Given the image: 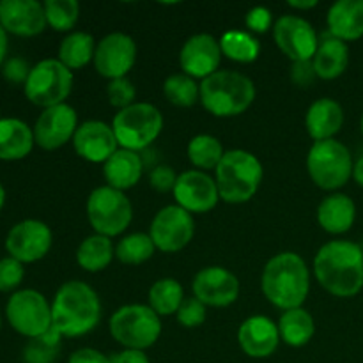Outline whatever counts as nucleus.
Segmentation results:
<instances>
[{
    "label": "nucleus",
    "instance_id": "1",
    "mask_svg": "<svg viewBox=\"0 0 363 363\" xmlns=\"http://www.w3.org/2000/svg\"><path fill=\"white\" fill-rule=\"evenodd\" d=\"M319 286L337 298H353L363 289V250L347 240L323 245L314 257Z\"/></svg>",
    "mask_w": 363,
    "mask_h": 363
},
{
    "label": "nucleus",
    "instance_id": "2",
    "mask_svg": "<svg viewBox=\"0 0 363 363\" xmlns=\"http://www.w3.org/2000/svg\"><path fill=\"white\" fill-rule=\"evenodd\" d=\"M266 300L284 312L300 308L311 291V273L303 257L294 252H280L266 262L261 277Z\"/></svg>",
    "mask_w": 363,
    "mask_h": 363
},
{
    "label": "nucleus",
    "instance_id": "3",
    "mask_svg": "<svg viewBox=\"0 0 363 363\" xmlns=\"http://www.w3.org/2000/svg\"><path fill=\"white\" fill-rule=\"evenodd\" d=\"M101 301L98 293L82 280L62 284L52 301V328L60 337H82L98 326Z\"/></svg>",
    "mask_w": 363,
    "mask_h": 363
},
{
    "label": "nucleus",
    "instance_id": "4",
    "mask_svg": "<svg viewBox=\"0 0 363 363\" xmlns=\"http://www.w3.org/2000/svg\"><path fill=\"white\" fill-rule=\"evenodd\" d=\"M264 177V169L259 158L243 149L225 151L215 170V181L220 199L229 204H243L255 194Z\"/></svg>",
    "mask_w": 363,
    "mask_h": 363
},
{
    "label": "nucleus",
    "instance_id": "5",
    "mask_svg": "<svg viewBox=\"0 0 363 363\" xmlns=\"http://www.w3.org/2000/svg\"><path fill=\"white\" fill-rule=\"evenodd\" d=\"M255 99V85L238 71H216L201 82V103L215 117H236Z\"/></svg>",
    "mask_w": 363,
    "mask_h": 363
},
{
    "label": "nucleus",
    "instance_id": "6",
    "mask_svg": "<svg viewBox=\"0 0 363 363\" xmlns=\"http://www.w3.org/2000/svg\"><path fill=\"white\" fill-rule=\"evenodd\" d=\"M110 333L124 350L145 351L162 335V321L149 305H124L110 318Z\"/></svg>",
    "mask_w": 363,
    "mask_h": 363
},
{
    "label": "nucleus",
    "instance_id": "7",
    "mask_svg": "<svg viewBox=\"0 0 363 363\" xmlns=\"http://www.w3.org/2000/svg\"><path fill=\"white\" fill-rule=\"evenodd\" d=\"M112 130L121 149L144 151L162 133L163 116L151 103H133L116 113Z\"/></svg>",
    "mask_w": 363,
    "mask_h": 363
},
{
    "label": "nucleus",
    "instance_id": "8",
    "mask_svg": "<svg viewBox=\"0 0 363 363\" xmlns=\"http://www.w3.org/2000/svg\"><path fill=\"white\" fill-rule=\"evenodd\" d=\"M353 156L342 142H314L307 155V170L321 190L335 191L353 177Z\"/></svg>",
    "mask_w": 363,
    "mask_h": 363
},
{
    "label": "nucleus",
    "instance_id": "9",
    "mask_svg": "<svg viewBox=\"0 0 363 363\" xmlns=\"http://www.w3.org/2000/svg\"><path fill=\"white\" fill-rule=\"evenodd\" d=\"M73 89V71L59 59H45L32 66L23 92L28 101L43 110L66 103Z\"/></svg>",
    "mask_w": 363,
    "mask_h": 363
},
{
    "label": "nucleus",
    "instance_id": "10",
    "mask_svg": "<svg viewBox=\"0 0 363 363\" xmlns=\"http://www.w3.org/2000/svg\"><path fill=\"white\" fill-rule=\"evenodd\" d=\"M87 218L96 234L106 238L119 236L133 220V206L124 191L98 186L87 199Z\"/></svg>",
    "mask_w": 363,
    "mask_h": 363
},
{
    "label": "nucleus",
    "instance_id": "11",
    "mask_svg": "<svg viewBox=\"0 0 363 363\" xmlns=\"http://www.w3.org/2000/svg\"><path fill=\"white\" fill-rule=\"evenodd\" d=\"M11 328L27 339H38L52 330V305L35 289H20L6 305Z\"/></svg>",
    "mask_w": 363,
    "mask_h": 363
},
{
    "label": "nucleus",
    "instance_id": "12",
    "mask_svg": "<svg viewBox=\"0 0 363 363\" xmlns=\"http://www.w3.org/2000/svg\"><path fill=\"white\" fill-rule=\"evenodd\" d=\"M195 234L194 215L177 204L165 206L151 222L149 236L158 250L174 254L190 245Z\"/></svg>",
    "mask_w": 363,
    "mask_h": 363
},
{
    "label": "nucleus",
    "instance_id": "13",
    "mask_svg": "<svg viewBox=\"0 0 363 363\" xmlns=\"http://www.w3.org/2000/svg\"><path fill=\"white\" fill-rule=\"evenodd\" d=\"M53 243L52 229L41 220H21L11 227L6 236V250L9 257L21 264H32L45 257Z\"/></svg>",
    "mask_w": 363,
    "mask_h": 363
},
{
    "label": "nucleus",
    "instance_id": "14",
    "mask_svg": "<svg viewBox=\"0 0 363 363\" xmlns=\"http://www.w3.org/2000/svg\"><path fill=\"white\" fill-rule=\"evenodd\" d=\"M273 39L280 52L293 62L312 60L319 46L318 34L311 21L296 14H286L275 21Z\"/></svg>",
    "mask_w": 363,
    "mask_h": 363
},
{
    "label": "nucleus",
    "instance_id": "15",
    "mask_svg": "<svg viewBox=\"0 0 363 363\" xmlns=\"http://www.w3.org/2000/svg\"><path fill=\"white\" fill-rule=\"evenodd\" d=\"M94 67L108 80L126 78L137 62V45L133 38L124 32H112L96 45Z\"/></svg>",
    "mask_w": 363,
    "mask_h": 363
},
{
    "label": "nucleus",
    "instance_id": "16",
    "mask_svg": "<svg viewBox=\"0 0 363 363\" xmlns=\"http://www.w3.org/2000/svg\"><path fill=\"white\" fill-rule=\"evenodd\" d=\"M78 126L80 124H78L77 110L67 103L45 108L32 128L35 145L45 151L60 149L67 142L73 140Z\"/></svg>",
    "mask_w": 363,
    "mask_h": 363
},
{
    "label": "nucleus",
    "instance_id": "17",
    "mask_svg": "<svg viewBox=\"0 0 363 363\" xmlns=\"http://www.w3.org/2000/svg\"><path fill=\"white\" fill-rule=\"evenodd\" d=\"M176 204L188 213H208L218 204L220 194L215 177L202 170H186L179 174L172 190Z\"/></svg>",
    "mask_w": 363,
    "mask_h": 363
},
{
    "label": "nucleus",
    "instance_id": "18",
    "mask_svg": "<svg viewBox=\"0 0 363 363\" xmlns=\"http://www.w3.org/2000/svg\"><path fill=\"white\" fill-rule=\"evenodd\" d=\"M191 291L206 307H229L240 296V280L222 266H208L195 275Z\"/></svg>",
    "mask_w": 363,
    "mask_h": 363
},
{
    "label": "nucleus",
    "instance_id": "19",
    "mask_svg": "<svg viewBox=\"0 0 363 363\" xmlns=\"http://www.w3.org/2000/svg\"><path fill=\"white\" fill-rule=\"evenodd\" d=\"M222 55L220 41H216L211 34H195L181 48V69L195 80H206L218 71Z\"/></svg>",
    "mask_w": 363,
    "mask_h": 363
},
{
    "label": "nucleus",
    "instance_id": "20",
    "mask_svg": "<svg viewBox=\"0 0 363 363\" xmlns=\"http://www.w3.org/2000/svg\"><path fill=\"white\" fill-rule=\"evenodd\" d=\"M0 25L7 34L34 38L48 23L45 7L38 0H0Z\"/></svg>",
    "mask_w": 363,
    "mask_h": 363
},
{
    "label": "nucleus",
    "instance_id": "21",
    "mask_svg": "<svg viewBox=\"0 0 363 363\" xmlns=\"http://www.w3.org/2000/svg\"><path fill=\"white\" fill-rule=\"evenodd\" d=\"M73 147L85 162L105 163L119 149V144L110 124L103 121H85L74 133Z\"/></svg>",
    "mask_w": 363,
    "mask_h": 363
},
{
    "label": "nucleus",
    "instance_id": "22",
    "mask_svg": "<svg viewBox=\"0 0 363 363\" xmlns=\"http://www.w3.org/2000/svg\"><path fill=\"white\" fill-rule=\"evenodd\" d=\"M279 325L266 315H252L238 330V342L250 358H268L280 344Z\"/></svg>",
    "mask_w": 363,
    "mask_h": 363
},
{
    "label": "nucleus",
    "instance_id": "23",
    "mask_svg": "<svg viewBox=\"0 0 363 363\" xmlns=\"http://www.w3.org/2000/svg\"><path fill=\"white\" fill-rule=\"evenodd\" d=\"M344 124V110L335 99L321 98L315 99L307 110L305 116V128L307 133L315 142L332 140Z\"/></svg>",
    "mask_w": 363,
    "mask_h": 363
},
{
    "label": "nucleus",
    "instance_id": "24",
    "mask_svg": "<svg viewBox=\"0 0 363 363\" xmlns=\"http://www.w3.org/2000/svg\"><path fill=\"white\" fill-rule=\"evenodd\" d=\"M330 35L340 41H357L363 35V0H339L328 9Z\"/></svg>",
    "mask_w": 363,
    "mask_h": 363
},
{
    "label": "nucleus",
    "instance_id": "25",
    "mask_svg": "<svg viewBox=\"0 0 363 363\" xmlns=\"http://www.w3.org/2000/svg\"><path fill=\"white\" fill-rule=\"evenodd\" d=\"M142 170H144V165H142L140 155L121 147L103 163L106 186L116 188L119 191L133 188L140 181Z\"/></svg>",
    "mask_w": 363,
    "mask_h": 363
},
{
    "label": "nucleus",
    "instance_id": "26",
    "mask_svg": "<svg viewBox=\"0 0 363 363\" xmlns=\"http://www.w3.org/2000/svg\"><path fill=\"white\" fill-rule=\"evenodd\" d=\"M34 131L25 121L16 117L0 119V160L18 162L30 155L34 147Z\"/></svg>",
    "mask_w": 363,
    "mask_h": 363
},
{
    "label": "nucleus",
    "instance_id": "27",
    "mask_svg": "<svg viewBox=\"0 0 363 363\" xmlns=\"http://www.w3.org/2000/svg\"><path fill=\"white\" fill-rule=\"evenodd\" d=\"M357 220V206L346 194H332L319 204L318 223L330 234H344Z\"/></svg>",
    "mask_w": 363,
    "mask_h": 363
},
{
    "label": "nucleus",
    "instance_id": "28",
    "mask_svg": "<svg viewBox=\"0 0 363 363\" xmlns=\"http://www.w3.org/2000/svg\"><path fill=\"white\" fill-rule=\"evenodd\" d=\"M315 74L321 80H335L350 66V48L344 41L326 35L319 41L318 52L312 59Z\"/></svg>",
    "mask_w": 363,
    "mask_h": 363
},
{
    "label": "nucleus",
    "instance_id": "29",
    "mask_svg": "<svg viewBox=\"0 0 363 363\" xmlns=\"http://www.w3.org/2000/svg\"><path fill=\"white\" fill-rule=\"evenodd\" d=\"M280 339L291 347H303L311 342L315 332V323L311 312L303 307L291 308L280 315L279 321Z\"/></svg>",
    "mask_w": 363,
    "mask_h": 363
},
{
    "label": "nucleus",
    "instance_id": "30",
    "mask_svg": "<svg viewBox=\"0 0 363 363\" xmlns=\"http://www.w3.org/2000/svg\"><path fill=\"white\" fill-rule=\"evenodd\" d=\"M113 257H116V248L112 241L101 234H92L85 238L77 250L78 266L89 273H98L108 268Z\"/></svg>",
    "mask_w": 363,
    "mask_h": 363
},
{
    "label": "nucleus",
    "instance_id": "31",
    "mask_svg": "<svg viewBox=\"0 0 363 363\" xmlns=\"http://www.w3.org/2000/svg\"><path fill=\"white\" fill-rule=\"evenodd\" d=\"M96 45L98 43L87 32H71L60 43L59 60L67 69H80L94 60Z\"/></svg>",
    "mask_w": 363,
    "mask_h": 363
},
{
    "label": "nucleus",
    "instance_id": "32",
    "mask_svg": "<svg viewBox=\"0 0 363 363\" xmlns=\"http://www.w3.org/2000/svg\"><path fill=\"white\" fill-rule=\"evenodd\" d=\"M220 48L227 59L240 64H250L257 60L261 53V43L250 32L233 28L220 38Z\"/></svg>",
    "mask_w": 363,
    "mask_h": 363
},
{
    "label": "nucleus",
    "instance_id": "33",
    "mask_svg": "<svg viewBox=\"0 0 363 363\" xmlns=\"http://www.w3.org/2000/svg\"><path fill=\"white\" fill-rule=\"evenodd\" d=\"M149 307L158 315L177 314L184 301L183 286L176 279H160L149 289Z\"/></svg>",
    "mask_w": 363,
    "mask_h": 363
},
{
    "label": "nucleus",
    "instance_id": "34",
    "mask_svg": "<svg viewBox=\"0 0 363 363\" xmlns=\"http://www.w3.org/2000/svg\"><path fill=\"white\" fill-rule=\"evenodd\" d=\"M223 155L225 151H223L222 142L213 135H197L188 144V158H190L191 165L201 169L202 172L211 169L216 170Z\"/></svg>",
    "mask_w": 363,
    "mask_h": 363
},
{
    "label": "nucleus",
    "instance_id": "35",
    "mask_svg": "<svg viewBox=\"0 0 363 363\" xmlns=\"http://www.w3.org/2000/svg\"><path fill=\"white\" fill-rule=\"evenodd\" d=\"M163 94L172 105L181 108H190L195 103L201 101V85L197 80L184 73L170 74L163 82Z\"/></svg>",
    "mask_w": 363,
    "mask_h": 363
},
{
    "label": "nucleus",
    "instance_id": "36",
    "mask_svg": "<svg viewBox=\"0 0 363 363\" xmlns=\"http://www.w3.org/2000/svg\"><path fill=\"white\" fill-rule=\"evenodd\" d=\"M155 250L156 247L149 234L135 233L130 234V236H124L123 240L117 243L116 257L119 259L123 264L137 266L149 261V259L155 255Z\"/></svg>",
    "mask_w": 363,
    "mask_h": 363
},
{
    "label": "nucleus",
    "instance_id": "37",
    "mask_svg": "<svg viewBox=\"0 0 363 363\" xmlns=\"http://www.w3.org/2000/svg\"><path fill=\"white\" fill-rule=\"evenodd\" d=\"M43 7L46 23L57 32H69L80 16V6L77 0H46Z\"/></svg>",
    "mask_w": 363,
    "mask_h": 363
},
{
    "label": "nucleus",
    "instance_id": "38",
    "mask_svg": "<svg viewBox=\"0 0 363 363\" xmlns=\"http://www.w3.org/2000/svg\"><path fill=\"white\" fill-rule=\"evenodd\" d=\"M60 333L50 330L43 337L30 339L23 350V363H53L60 353Z\"/></svg>",
    "mask_w": 363,
    "mask_h": 363
},
{
    "label": "nucleus",
    "instance_id": "39",
    "mask_svg": "<svg viewBox=\"0 0 363 363\" xmlns=\"http://www.w3.org/2000/svg\"><path fill=\"white\" fill-rule=\"evenodd\" d=\"M106 96H108L110 105L116 108L123 110L131 106L137 98V89H135L133 82L126 78H117V80H110L108 87H106Z\"/></svg>",
    "mask_w": 363,
    "mask_h": 363
},
{
    "label": "nucleus",
    "instance_id": "40",
    "mask_svg": "<svg viewBox=\"0 0 363 363\" xmlns=\"http://www.w3.org/2000/svg\"><path fill=\"white\" fill-rule=\"evenodd\" d=\"M25 269L20 261L13 257L0 259V293H11L20 287L23 282Z\"/></svg>",
    "mask_w": 363,
    "mask_h": 363
},
{
    "label": "nucleus",
    "instance_id": "41",
    "mask_svg": "<svg viewBox=\"0 0 363 363\" xmlns=\"http://www.w3.org/2000/svg\"><path fill=\"white\" fill-rule=\"evenodd\" d=\"M206 305L202 301H199L197 298H184L183 305L177 311L176 318L177 323L184 328H199L206 323Z\"/></svg>",
    "mask_w": 363,
    "mask_h": 363
},
{
    "label": "nucleus",
    "instance_id": "42",
    "mask_svg": "<svg viewBox=\"0 0 363 363\" xmlns=\"http://www.w3.org/2000/svg\"><path fill=\"white\" fill-rule=\"evenodd\" d=\"M272 11L268 7H252L245 18V25L250 30V34H264L272 28Z\"/></svg>",
    "mask_w": 363,
    "mask_h": 363
},
{
    "label": "nucleus",
    "instance_id": "43",
    "mask_svg": "<svg viewBox=\"0 0 363 363\" xmlns=\"http://www.w3.org/2000/svg\"><path fill=\"white\" fill-rule=\"evenodd\" d=\"M32 67L28 66L27 60H23L21 57H11L4 62L2 66V74L7 82L11 84H23L27 82L28 73H30Z\"/></svg>",
    "mask_w": 363,
    "mask_h": 363
},
{
    "label": "nucleus",
    "instance_id": "44",
    "mask_svg": "<svg viewBox=\"0 0 363 363\" xmlns=\"http://www.w3.org/2000/svg\"><path fill=\"white\" fill-rule=\"evenodd\" d=\"M149 181H151V186L155 188L156 191H172L174 186H176V181L177 176L174 172L172 167H167V165H160L156 169H152L151 176H149Z\"/></svg>",
    "mask_w": 363,
    "mask_h": 363
},
{
    "label": "nucleus",
    "instance_id": "45",
    "mask_svg": "<svg viewBox=\"0 0 363 363\" xmlns=\"http://www.w3.org/2000/svg\"><path fill=\"white\" fill-rule=\"evenodd\" d=\"M67 363H112V357H106L105 353L92 347H82L71 353Z\"/></svg>",
    "mask_w": 363,
    "mask_h": 363
},
{
    "label": "nucleus",
    "instance_id": "46",
    "mask_svg": "<svg viewBox=\"0 0 363 363\" xmlns=\"http://www.w3.org/2000/svg\"><path fill=\"white\" fill-rule=\"evenodd\" d=\"M293 82L296 85H301V87H307L312 82L318 78L315 74L314 66H312V60H305V62H294L293 66Z\"/></svg>",
    "mask_w": 363,
    "mask_h": 363
},
{
    "label": "nucleus",
    "instance_id": "47",
    "mask_svg": "<svg viewBox=\"0 0 363 363\" xmlns=\"http://www.w3.org/2000/svg\"><path fill=\"white\" fill-rule=\"evenodd\" d=\"M112 363H151L147 354L138 350H124L112 357Z\"/></svg>",
    "mask_w": 363,
    "mask_h": 363
},
{
    "label": "nucleus",
    "instance_id": "48",
    "mask_svg": "<svg viewBox=\"0 0 363 363\" xmlns=\"http://www.w3.org/2000/svg\"><path fill=\"white\" fill-rule=\"evenodd\" d=\"M7 32L4 30V27L0 25V67L4 66V62H6V55H7Z\"/></svg>",
    "mask_w": 363,
    "mask_h": 363
},
{
    "label": "nucleus",
    "instance_id": "49",
    "mask_svg": "<svg viewBox=\"0 0 363 363\" xmlns=\"http://www.w3.org/2000/svg\"><path fill=\"white\" fill-rule=\"evenodd\" d=\"M318 6V0H291L289 7L296 11H305V9H312V7Z\"/></svg>",
    "mask_w": 363,
    "mask_h": 363
},
{
    "label": "nucleus",
    "instance_id": "50",
    "mask_svg": "<svg viewBox=\"0 0 363 363\" xmlns=\"http://www.w3.org/2000/svg\"><path fill=\"white\" fill-rule=\"evenodd\" d=\"M353 179L357 181L358 184L363 188V156L362 158H358L357 162H354V167H353Z\"/></svg>",
    "mask_w": 363,
    "mask_h": 363
},
{
    "label": "nucleus",
    "instance_id": "51",
    "mask_svg": "<svg viewBox=\"0 0 363 363\" xmlns=\"http://www.w3.org/2000/svg\"><path fill=\"white\" fill-rule=\"evenodd\" d=\"M4 204H6V188H4V184L0 183V211H2Z\"/></svg>",
    "mask_w": 363,
    "mask_h": 363
},
{
    "label": "nucleus",
    "instance_id": "52",
    "mask_svg": "<svg viewBox=\"0 0 363 363\" xmlns=\"http://www.w3.org/2000/svg\"><path fill=\"white\" fill-rule=\"evenodd\" d=\"M360 128H362V133H363V113H362V121H360Z\"/></svg>",
    "mask_w": 363,
    "mask_h": 363
},
{
    "label": "nucleus",
    "instance_id": "53",
    "mask_svg": "<svg viewBox=\"0 0 363 363\" xmlns=\"http://www.w3.org/2000/svg\"><path fill=\"white\" fill-rule=\"evenodd\" d=\"M0 328H2V314H0Z\"/></svg>",
    "mask_w": 363,
    "mask_h": 363
},
{
    "label": "nucleus",
    "instance_id": "54",
    "mask_svg": "<svg viewBox=\"0 0 363 363\" xmlns=\"http://www.w3.org/2000/svg\"><path fill=\"white\" fill-rule=\"evenodd\" d=\"M0 119H2V117H0Z\"/></svg>",
    "mask_w": 363,
    "mask_h": 363
}]
</instances>
